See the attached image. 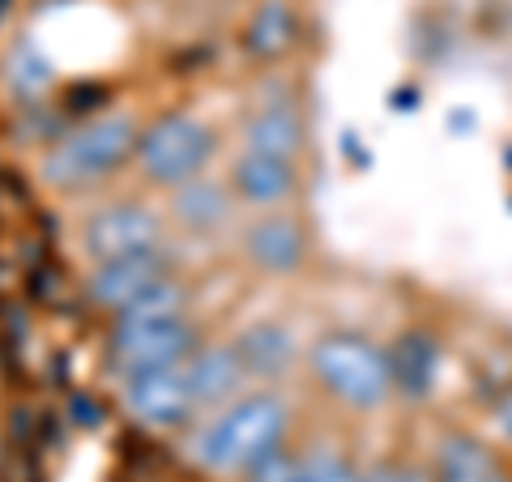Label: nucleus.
<instances>
[{"label":"nucleus","mask_w":512,"mask_h":482,"mask_svg":"<svg viewBox=\"0 0 512 482\" xmlns=\"http://www.w3.org/2000/svg\"><path fill=\"white\" fill-rule=\"evenodd\" d=\"M167 197H171V222H180L188 231L222 227V222L231 218V205H235L227 180H210V175H197V180L180 184L175 192H167Z\"/></svg>","instance_id":"15"},{"label":"nucleus","mask_w":512,"mask_h":482,"mask_svg":"<svg viewBox=\"0 0 512 482\" xmlns=\"http://www.w3.org/2000/svg\"><path fill=\"white\" fill-rule=\"evenodd\" d=\"M372 482H440V478L427 465H380V470H372Z\"/></svg>","instance_id":"20"},{"label":"nucleus","mask_w":512,"mask_h":482,"mask_svg":"<svg viewBox=\"0 0 512 482\" xmlns=\"http://www.w3.org/2000/svg\"><path fill=\"white\" fill-rule=\"evenodd\" d=\"M308 372L346 410H380L397 393L389 350L355 329L320 333L308 346Z\"/></svg>","instance_id":"3"},{"label":"nucleus","mask_w":512,"mask_h":482,"mask_svg":"<svg viewBox=\"0 0 512 482\" xmlns=\"http://www.w3.org/2000/svg\"><path fill=\"white\" fill-rule=\"evenodd\" d=\"M239 150L299 163L303 150H308V120H303V111L291 103H265L239 128Z\"/></svg>","instance_id":"13"},{"label":"nucleus","mask_w":512,"mask_h":482,"mask_svg":"<svg viewBox=\"0 0 512 482\" xmlns=\"http://www.w3.org/2000/svg\"><path fill=\"white\" fill-rule=\"evenodd\" d=\"M120 397H124V410L150 431H180L201 419V406H197V397H192L184 367L128 376V380H120Z\"/></svg>","instance_id":"7"},{"label":"nucleus","mask_w":512,"mask_h":482,"mask_svg":"<svg viewBox=\"0 0 512 482\" xmlns=\"http://www.w3.org/2000/svg\"><path fill=\"white\" fill-rule=\"evenodd\" d=\"M491 427H495V436H500L504 444H512V389L491 406Z\"/></svg>","instance_id":"21"},{"label":"nucleus","mask_w":512,"mask_h":482,"mask_svg":"<svg viewBox=\"0 0 512 482\" xmlns=\"http://www.w3.org/2000/svg\"><path fill=\"white\" fill-rule=\"evenodd\" d=\"M171 256L163 252H141V256H120L107 265H90L86 273V299L94 308H103L111 316H120L124 308H133L141 295H150L158 282L171 278Z\"/></svg>","instance_id":"9"},{"label":"nucleus","mask_w":512,"mask_h":482,"mask_svg":"<svg viewBox=\"0 0 512 482\" xmlns=\"http://www.w3.org/2000/svg\"><path fill=\"white\" fill-rule=\"evenodd\" d=\"M239 252L252 269L269 273V278H286L299 273L312 252V235L303 227V218L291 210H265L256 214L244 231H239Z\"/></svg>","instance_id":"8"},{"label":"nucleus","mask_w":512,"mask_h":482,"mask_svg":"<svg viewBox=\"0 0 512 482\" xmlns=\"http://www.w3.org/2000/svg\"><path fill=\"white\" fill-rule=\"evenodd\" d=\"M291 482H372V470H359L355 461H346L342 453L316 448L295 461V478Z\"/></svg>","instance_id":"18"},{"label":"nucleus","mask_w":512,"mask_h":482,"mask_svg":"<svg viewBox=\"0 0 512 482\" xmlns=\"http://www.w3.org/2000/svg\"><path fill=\"white\" fill-rule=\"evenodd\" d=\"M214 150H218V137L197 111H163L150 124H141L133 167L150 188L175 192L180 184L205 175Z\"/></svg>","instance_id":"4"},{"label":"nucleus","mask_w":512,"mask_h":482,"mask_svg":"<svg viewBox=\"0 0 512 482\" xmlns=\"http://www.w3.org/2000/svg\"><path fill=\"white\" fill-rule=\"evenodd\" d=\"M239 52L252 64H278L303 39V9L295 0H252L239 22Z\"/></svg>","instance_id":"11"},{"label":"nucleus","mask_w":512,"mask_h":482,"mask_svg":"<svg viewBox=\"0 0 512 482\" xmlns=\"http://www.w3.org/2000/svg\"><path fill=\"white\" fill-rule=\"evenodd\" d=\"M436 478L440 482H504L500 465H495L491 448L474 436H444L436 448Z\"/></svg>","instance_id":"16"},{"label":"nucleus","mask_w":512,"mask_h":482,"mask_svg":"<svg viewBox=\"0 0 512 482\" xmlns=\"http://www.w3.org/2000/svg\"><path fill=\"white\" fill-rule=\"evenodd\" d=\"M141 124L128 111H103L86 124L69 128L60 141L43 150L39 158V180L56 192H82L90 184H103L137 158Z\"/></svg>","instance_id":"2"},{"label":"nucleus","mask_w":512,"mask_h":482,"mask_svg":"<svg viewBox=\"0 0 512 482\" xmlns=\"http://www.w3.org/2000/svg\"><path fill=\"white\" fill-rule=\"evenodd\" d=\"M227 188L235 205H248V210H286L299 188H303V171L299 163H286V158H265V154H244L239 150L227 167Z\"/></svg>","instance_id":"10"},{"label":"nucleus","mask_w":512,"mask_h":482,"mask_svg":"<svg viewBox=\"0 0 512 482\" xmlns=\"http://www.w3.org/2000/svg\"><path fill=\"white\" fill-rule=\"evenodd\" d=\"M295 461H299V457L291 453V448H274L269 457H261L256 465H248V470L239 474V478H244V482H291V478H295Z\"/></svg>","instance_id":"19"},{"label":"nucleus","mask_w":512,"mask_h":482,"mask_svg":"<svg viewBox=\"0 0 512 482\" xmlns=\"http://www.w3.org/2000/svg\"><path fill=\"white\" fill-rule=\"evenodd\" d=\"M393 384L397 393H427L431 389V376H436V350H431L427 337H406V342L393 346Z\"/></svg>","instance_id":"17"},{"label":"nucleus","mask_w":512,"mask_h":482,"mask_svg":"<svg viewBox=\"0 0 512 482\" xmlns=\"http://www.w3.org/2000/svg\"><path fill=\"white\" fill-rule=\"evenodd\" d=\"M291 427V401L278 389H248L222 410L205 414L192 436V461L210 474H244L248 465L282 448Z\"/></svg>","instance_id":"1"},{"label":"nucleus","mask_w":512,"mask_h":482,"mask_svg":"<svg viewBox=\"0 0 512 482\" xmlns=\"http://www.w3.org/2000/svg\"><path fill=\"white\" fill-rule=\"evenodd\" d=\"M188 384H192V397H197L201 414H214L222 410L227 401L244 397L248 393V367L244 355H239L235 342H210V346H197V355L184 363Z\"/></svg>","instance_id":"12"},{"label":"nucleus","mask_w":512,"mask_h":482,"mask_svg":"<svg viewBox=\"0 0 512 482\" xmlns=\"http://www.w3.org/2000/svg\"><path fill=\"white\" fill-rule=\"evenodd\" d=\"M239 355H244V367L252 380H278L295 367L299 359V346H295V333L278 325V320H261L235 337Z\"/></svg>","instance_id":"14"},{"label":"nucleus","mask_w":512,"mask_h":482,"mask_svg":"<svg viewBox=\"0 0 512 482\" xmlns=\"http://www.w3.org/2000/svg\"><path fill=\"white\" fill-rule=\"evenodd\" d=\"M77 244L90 265H107L120 256L141 252H163L167 248V222L141 201H111L99 205L77 231Z\"/></svg>","instance_id":"6"},{"label":"nucleus","mask_w":512,"mask_h":482,"mask_svg":"<svg viewBox=\"0 0 512 482\" xmlns=\"http://www.w3.org/2000/svg\"><path fill=\"white\" fill-rule=\"evenodd\" d=\"M201 337L197 325L188 316L171 320H111V367L128 376H146V372H167V367H184L197 355Z\"/></svg>","instance_id":"5"}]
</instances>
